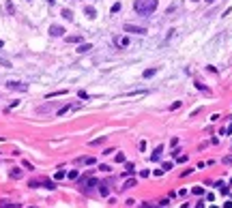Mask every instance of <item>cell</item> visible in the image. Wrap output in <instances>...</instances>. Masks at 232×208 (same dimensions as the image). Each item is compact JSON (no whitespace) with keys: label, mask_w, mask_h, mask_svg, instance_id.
Segmentation results:
<instances>
[{"label":"cell","mask_w":232,"mask_h":208,"mask_svg":"<svg viewBox=\"0 0 232 208\" xmlns=\"http://www.w3.org/2000/svg\"><path fill=\"white\" fill-rule=\"evenodd\" d=\"M157 0H135L133 2V11L138 13V15H142V17H148V15H153L155 11H157Z\"/></svg>","instance_id":"obj_1"},{"label":"cell","mask_w":232,"mask_h":208,"mask_svg":"<svg viewBox=\"0 0 232 208\" xmlns=\"http://www.w3.org/2000/svg\"><path fill=\"white\" fill-rule=\"evenodd\" d=\"M123 28H125V32H133V34H146L148 32L144 26H135V24H125Z\"/></svg>","instance_id":"obj_2"},{"label":"cell","mask_w":232,"mask_h":208,"mask_svg":"<svg viewBox=\"0 0 232 208\" xmlns=\"http://www.w3.org/2000/svg\"><path fill=\"white\" fill-rule=\"evenodd\" d=\"M129 43H131L129 37H114V45H116V47H121V50L129 47Z\"/></svg>","instance_id":"obj_3"},{"label":"cell","mask_w":232,"mask_h":208,"mask_svg":"<svg viewBox=\"0 0 232 208\" xmlns=\"http://www.w3.org/2000/svg\"><path fill=\"white\" fill-rule=\"evenodd\" d=\"M7 88H9V90H19V92H26V90H28V84H22V82H7Z\"/></svg>","instance_id":"obj_4"},{"label":"cell","mask_w":232,"mask_h":208,"mask_svg":"<svg viewBox=\"0 0 232 208\" xmlns=\"http://www.w3.org/2000/svg\"><path fill=\"white\" fill-rule=\"evenodd\" d=\"M65 32H67V30H65L62 26H58V24L50 26V34H52V37H65Z\"/></svg>","instance_id":"obj_5"},{"label":"cell","mask_w":232,"mask_h":208,"mask_svg":"<svg viewBox=\"0 0 232 208\" xmlns=\"http://www.w3.org/2000/svg\"><path fill=\"white\" fill-rule=\"evenodd\" d=\"M84 13H86L88 19H95V17H97V9H95V7H84Z\"/></svg>","instance_id":"obj_6"},{"label":"cell","mask_w":232,"mask_h":208,"mask_svg":"<svg viewBox=\"0 0 232 208\" xmlns=\"http://www.w3.org/2000/svg\"><path fill=\"white\" fill-rule=\"evenodd\" d=\"M90 50H92V45H90V43H82V45H78V50H75V52H78V54H86V52H90Z\"/></svg>","instance_id":"obj_7"},{"label":"cell","mask_w":232,"mask_h":208,"mask_svg":"<svg viewBox=\"0 0 232 208\" xmlns=\"http://www.w3.org/2000/svg\"><path fill=\"white\" fill-rule=\"evenodd\" d=\"M78 163H84V165H95L97 163V159L95 157H84V159H80Z\"/></svg>","instance_id":"obj_8"},{"label":"cell","mask_w":232,"mask_h":208,"mask_svg":"<svg viewBox=\"0 0 232 208\" xmlns=\"http://www.w3.org/2000/svg\"><path fill=\"white\" fill-rule=\"evenodd\" d=\"M65 41H67V43H80L82 37H80V34H71V37H65Z\"/></svg>","instance_id":"obj_9"},{"label":"cell","mask_w":232,"mask_h":208,"mask_svg":"<svg viewBox=\"0 0 232 208\" xmlns=\"http://www.w3.org/2000/svg\"><path fill=\"white\" fill-rule=\"evenodd\" d=\"M9 176H11V178H15V180H17V178H22V170H19V167H13V170H11V172H9Z\"/></svg>","instance_id":"obj_10"},{"label":"cell","mask_w":232,"mask_h":208,"mask_svg":"<svg viewBox=\"0 0 232 208\" xmlns=\"http://www.w3.org/2000/svg\"><path fill=\"white\" fill-rule=\"evenodd\" d=\"M140 95H146V90H133V92H125L123 97H140Z\"/></svg>","instance_id":"obj_11"},{"label":"cell","mask_w":232,"mask_h":208,"mask_svg":"<svg viewBox=\"0 0 232 208\" xmlns=\"http://www.w3.org/2000/svg\"><path fill=\"white\" fill-rule=\"evenodd\" d=\"M157 71H159V69H146V71L142 73V77H146V80H148V77H153V75L157 73Z\"/></svg>","instance_id":"obj_12"},{"label":"cell","mask_w":232,"mask_h":208,"mask_svg":"<svg viewBox=\"0 0 232 208\" xmlns=\"http://www.w3.org/2000/svg\"><path fill=\"white\" fill-rule=\"evenodd\" d=\"M62 17H65L67 21H73V13L69 11V9H62Z\"/></svg>","instance_id":"obj_13"},{"label":"cell","mask_w":232,"mask_h":208,"mask_svg":"<svg viewBox=\"0 0 232 208\" xmlns=\"http://www.w3.org/2000/svg\"><path fill=\"white\" fill-rule=\"evenodd\" d=\"M99 193H101V195H108V193H110V189H108L105 182H99Z\"/></svg>","instance_id":"obj_14"},{"label":"cell","mask_w":232,"mask_h":208,"mask_svg":"<svg viewBox=\"0 0 232 208\" xmlns=\"http://www.w3.org/2000/svg\"><path fill=\"white\" fill-rule=\"evenodd\" d=\"M5 11H7L9 15H13V13H15V7H13V2H11V0H9L7 5H5Z\"/></svg>","instance_id":"obj_15"},{"label":"cell","mask_w":232,"mask_h":208,"mask_svg":"<svg viewBox=\"0 0 232 208\" xmlns=\"http://www.w3.org/2000/svg\"><path fill=\"white\" fill-rule=\"evenodd\" d=\"M135 172V165L133 163H125V174H133Z\"/></svg>","instance_id":"obj_16"},{"label":"cell","mask_w":232,"mask_h":208,"mask_svg":"<svg viewBox=\"0 0 232 208\" xmlns=\"http://www.w3.org/2000/svg\"><path fill=\"white\" fill-rule=\"evenodd\" d=\"M71 107H73V105H65V107H60V109H58L56 114H58V116H62V114H67V112L71 109Z\"/></svg>","instance_id":"obj_17"},{"label":"cell","mask_w":232,"mask_h":208,"mask_svg":"<svg viewBox=\"0 0 232 208\" xmlns=\"http://www.w3.org/2000/svg\"><path fill=\"white\" fill-rule=\"evenodd\" d=\"M161 150H164V148H161V146H159V148H157V150L153 152V157H151V159H153V161H157V159L161 157Z\"/></svg>","instance_id":"obj_18"},{"label":"cell","mask_w":232,"mask_h":208,"mask_svg":"<svg viewBox=\"0 0 232 208\" xmlns=\"http://www.w3.org/2000/svg\"><path fill=\"white\" fill-rule=\"evenodd\" d=\"M62 95H67V90H58V92H52V95H48V99H52V97H62Z\"/></svg>","instance_id":"obj_19"},{"label":"cell","mask_w":232,"mask_h":208,"mask_svg":"<svg viewBox=\"0 0 232 208\" xmlns=\"http://www.w3.org/2000/svg\"><path fill=\"white\" fill-rule=\"evenodd\" d=\"M176 9H178V5H170V7L166 9V15H172V13H174Z\"/></svg>","instance_id":"obj_20"},{"label":"cell","mask_w":232,"mask_h":208,"mask_svg":"<svg viewBox=\"0 0 232 208\" xmlns=\"http://www.w3.org/2000/svg\"><path fill=\"white\" fill-rule=\"evenodd\" d=\"M0 208H19L17 204H9V202H2V204H0Z\"/></svg>","instance_id":"obj_21"},{"label":"cell","mask_w":232,"mask_h":208,"mask_svg":"<svg viewBox=\"0 0 232 208\" xmlns=\"http://www.w3.org/2000/svg\"><path fill=\"white\" fill-rule=\"evenodd\" d=\"M114 159H116V163H125V154H123V152H118Z\"/></svg>","instance_id":"obj_22"},{"label":"cell","mask_w":232,"mask_h":208,"mask_svg":"<svg viewBox=\"0 0 232 208\" xmlns=\"http://www.w3.org/2000/svg\"><path fill=\"white\" fill-rule=\"evenodd\" d=\"M131 187H135V180H133V178L125 182V187H123V189H131Z\"/></svg>","instance_id":"obj_23"},{"label":"cell","mask_w":232,"mask_h":208,"mask_svg":"<svg viewBox=\"0 0 232 208\" xmlns=\"http://www.w3.org/2000/svg\"><path fill=\"white\" fill-rule=\"evenodd\" d=\"M140 208H164V206H153V204H148V202H142Z\"/></svg>","instance_id":"obj_24"},{"label":"cell","mask_w":232,"mask_h":208,"mask_svg":"<svg viewBox=\"0 0 232 208\" xmlns=\"http://www.w3.org/2000/svg\"><path fill=\"white\" fill-rule=\"evenodd\" d=\"M105 140H108V137H99V140H92V142H90V144H92V146H97V144H103V142H105Z\"/></svg>","instance_id":"obj_25"},{"label":"cell","mask_w":232,"mask_h":208,"mask_svg":"<svg viewBox=\"0 0 232 208\" xmlns=\"http://www.w3.org/2000/svg\"><path fill=\"white\" fill-rule=\"evenodd\" d=\"M196 88H198V90H204V92H208V88H206L204 84H200V82H196Z\"/></svg>","instance_id":"obj_26"},{"label":"cell","mask_w":232,"mask_h":208,"mask_svg":"<svg viewBox=\"0 0 232 208\" xmlns=\"http://www.w3.org/2000/svg\"><path fill=\"white\" fill-rule=\"evenodd\" d=\"M65 176H67V174H65V170H60V172H56V176H54V178H56V180H60V178H65Z\"/></svg>","instance_id":"obj_27"},{"label":"cell","mask_w":232,"mask_h":208,"mask_svg":"<svg viewBox=\"0 0 232 208\" xmlns=\"http://www.w3.org/2000/svg\"><path fill=\"white\" fill-rule=\"evenodd\" d=\"M194 193H196V195H202L204 189H202V187H194Z\"/></svg>","instance_id":"obj_28"},{"label":"cell","mask_w":232,"mask_h":208,"mask_svg":"<svg viewBox=\"0 0 232 208\" xmlns=\"http://www.w3.org/2000/svg\"><path fill=\"white\" fill-rule=\"evenodd\" d=\"M118 11H121V5H118V2H116V5L112 7V15H114V13H118Z\"/></svg>","instance_id":"obj_29"},{"label":"cell","mask_w":232,"mask_h":208,"mask_svg":"<svg viewBox=\"0 0 232 208\" xmlns=\"http://www.w3.org/2000/svg\"><path fill=\"white\" fill-rule=\"evenodd\" d=\"M67 176H69V178H71V180H75V178H78V172H75V170H73V172H69V174H67Z\"/></svg>","instance_id":"obj_30"},{"label":"cell","mask_w":232,"mask_h":208,"mask_svg":"<svg viewBox=\"0 0 232 208\" xmlns=\"http://www.w3.org/2000/svg\"><path fill=\"white\" fill-rule=\"evenodd\" d=\"M178 107H181V101H174V103L170 105V109H178Z\"/></svg>","instance_id":"obj_31"},{"label":"cell","mask_w":232,"mask_h":208,"mask_svg":"<svg viewBox=\"0 0 232 208\" xmlns=\"http://www.w3.org/2000/svg\"><path fill=\"white\" fill-rule=\"evenodd\" d=\"M140 176H142V178H148V176H151V172H148V170H144V172H140Z\"/></svg>","instance_id":"obj_32"},{"label":"cell","mask_w":232,"mask_h":208,"mask_svg":"<svg viewBox=\"0 0 232 208\" xmlns=\"http://www.w3.org/2000/svg\"><path fill=\"white\" fill-rule=\"evenodd\" d=\"M224 163H228V165H230V163H232V157H226V159H224Z\"/></svg>","instance_id":"obj_33"},{"label":"cell","mask_w":232,"mask_h":208,"mask_svg":"<svg viewBox=\"0 0 232 208\" xmlns=\"http://www.w3.org/2000/svg\"><path fill=\"white\" fill-rule=\"evenodd\" d=\"M196 208H204V204H202V202H200V204H196Z\"/></svg>","instance_id":"obj_34"},{"label":"cell","mask_w":232,"mask_h":208,"mask_svg":"<svg viewBox=\"0 0 232 208\" xmlns=\"http://www.w3.org/2000/svg\"><path fill=\"white\" fill-rule=\"evenodd\" d=\"M213 2H215V0H206V5H213Z\"/></svg>","instance_id":"obj_35"},{"label":"cell","mask_w":232,"mask_h":208,"mask_svg":"<svg viewBox=\"0 0 232 208\" xmlns=\"http://www.w3.org/2000/svg\"><path fill=\"white\" fill-rule=\"evenodd\" d=\"M48 2H50V5H52V2H56V0H48Z\"/></svg>","instance_id":"obj_36"},{"label":"cell","mask_w":232,"mask_h":208,"mask_svg":"<svg viewBox=\"0 0 232 208\" xmlns=\"http://www.w3.org/2000/svg\"><path fill=\"white\" fill-rule=\"evenodd\" d=\"M2 45H5V43H2V41H0V47H2Z\"/></svg>","instance_id":"obj_37"},{"label":"cell","mask_w":232,"mask_h":208,"mask_svg":"<svg viewBox=\"0 0 232 208\" xmlns=\"http://www.w3.org/2000/svg\"><path fill=\"white\" fill-rule=\"evenodd\" d=\"M191 2H198V0H191Z\"/></svg>","instance_id":"obj_38"},{"label":"cell","mask_w":232,"mask_h":208,"mask_svg":"<svg viewBox=\"0 0 232 208\" xmlns=\"http://www.w3.org/2000/svg\"><path fill=\"white\" fill-rule=\"evenodd\" d=\"M230 184H232V180H230Z\"/></svg>","instance_id":"obj_39"},{"label":"cell","mask_w":232,"mask_h":208,"mask_svg":"<svg viewBox=\"0 0 232 208\" xmlns=\"http://www.w3.org/2000/svg\"><path fill=\"white\" fill-rule=\"evenodd\" d=\"M30 208H35V206H30Z\"/></svg>","instance_id":"obj_40"}]
</instances>
